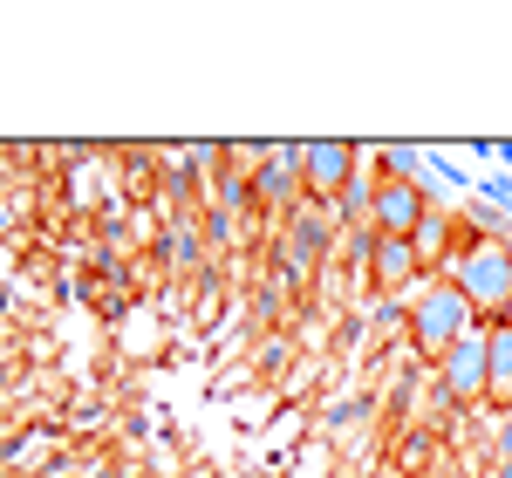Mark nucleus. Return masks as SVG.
Returning <instances> with one entry per match:
<instances>
[{
    "mask_svg": "<svg viewBox=\"0 0 512 478\" xmlns=\"http://www.w3.org/2000/svg\"><path fill=\"white\" fill-rule=\"evenodd\" d=\"M403 321H410V342H417V356H424V362H444L465 335L485 328V321L472 315V301H465L451 280H431V287L410 301V315H403Z\"/></svg>",
    "mask_w": 512,
    "mask_h": 478,
    "instance_id": "1",
    "label": "nucleus"
},
{
    "mask_svg": "<svg viewBox=\"0 0 512 478\" xmlns=\"http://www.w3.org/2000/svg\"><path fill=\"white\" fill-rule=\"evenodd\" d=\"M451 287L472 301V315L492 328V321L506 315V301H512V260H506V239H472L458 260H451Z\"/></svg>",
    "mask_w": 512,
    "mask_h": 478,
    "instance_id": "2",
    "label": "nucleus"
},
{
    "mask_svg": "<svg viewBox=\"0 0 512 478\" xmlns=\"http://www.w3.org/2000/svg\"><path fill=\"white\" fill-rule=\"evenodd\" d=\"M431 219V192L417 178H376L369 185V226L390 239H417V226Z\"/></svg>",
    "mask_w": 512,
    "mask_h": 478,
    "instance_id": "3",
    "label": "nucleus"
},
{
    "mask_svg": "<svg viewBox=\"0 0 512 478\" xmlns=\"http://www.w3.org/2000/svg\"><path fill=\"white\" fill-rule=\"evenodd\" d=\"M355 144H335V137H321V144H301V185L315 192V199H349V178H355Z\"/></svg>",
    "mask_w": 512,
    "mask_h": 478,
    "instance_id": "4",
    "label": "nucleus"
},
{
    "mask_svg": "<svg viewBox=\"0 0 512 478\" xmlns=\"http://www.w3.org/2000/svg\"><path fill=\"white\" fill-rule=\"evenodd\" d=\"M437 383H444L451 410H465V403H485V390H492V376H485V328H478V335H465L451 356L437 362Z\"/></svg>",
    "mask_w": 512,
    "mask_h": 478,
    "instance_id": "5",
    "label": "nucleus"
},
{
    "mask_svg": "<svg viewBox=\"0 0 512 478\" xmlns=\"http://www.w3.org/2000/svg\"><path fill=\"white\" fill-rule=\"evenodd\" d=\"M369 274H376V287H403V280L424 274V260H417V246H410V239L369 233Z\"/></svg>",
    "mask_w": 512,
    "mask_h": 478,
    "instance_id": "6",
    "label": "nucleus"
},
{
    "mask_svg": "<svg viewBox=\"0 0 512 478\" xmlns=\"http://www.w3.org/2000/svg\"><path fill=\"white\" fill-rule=\"evenodd\" d=\"M485 376H492L485 403L512 410V328H506V321H492V328H485Z\"/></svg>",
    "mask_w": 512,
    "mask_h": 478,
    "instance_id": "7",
    "label": "nucleus"
},
{
    "mask_svg": "<svg viewBox=\"0 0 512 478\" xmlns=\"http://www.w3.org/2000/svg\"><path fill=\"white\" fill-rule=\"evenodd\" d=\"M410 246H417V260H424V267H451V260H458V253H451V212H437V205H431V219L417 226Z\"/></svg>",
    "mask_w": 512,
    "mask_h": 478,
    "instance_id": "8",
    "label": "nucleus"
},
{
    "mask_svg": "<svg viewBox=\"0 0 512 478\" xmlns=\"http://www.w3.org/2000/svg\"><path fill=\"white\" fill-rule=\"evenodd\" d=\"M499 321H506V328H512V301H506V315H499Z\"/></svg>",
    "mask_w": 512,
    "mask_h": 478,
    "instance_id": "9",
    "label": "nucleus"
},
{
    "mask_svg": "<svg viewBox=\"0 0 512 478\" xmlns=\"http://www.w3.org/2000/svg\"><path fill=\"white\" fill-rule=\"evenodd\" d=\"M506 260H512V233H506Z\"/></svg>",
    "mask_w": 512,
    "mask_h": 478,
    "instance_id": "10",
    "label": "nucleus"
}]
</instances>
